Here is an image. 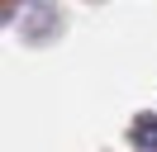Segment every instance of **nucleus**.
<instances>
[{
    "label": "nucleus",
    "instance_id": "nucleus-1",
    "mask_svg": "<svg viewBox=\"0 0 157 152\" xmlns=\"http://www.w3.org/2000/svg\"><path fill=\"white\" fill-rule=\"evenodd\" d=\"M138 133H143L138 142H143L147 152H157V119H138Z\"/></svg>",
    "mask_w": 157,
    "mask_h": 152
}]
</instances>
